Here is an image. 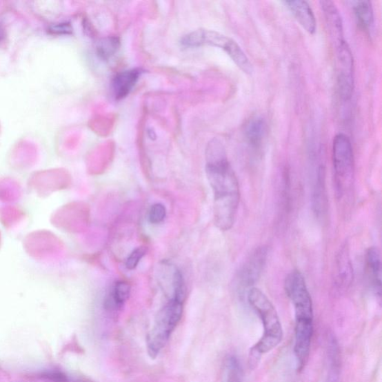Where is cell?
<instances>
[{"mask_svg":"<svg viewBox=\"0 0 382 382\" xmlns=\"http://www.w3.org/2000/svg\"><path fill=\"white\" fill-rule=\"evenodd\" d=\"M205 161L206 176L214 194V221L221 231H229L238 214L241 192L237 176L219 139L208 143Z\"/></svg>","mask_w":382,"mask_h":382,"instance_id":"1","label":"cell"},{"mask_svg":"<svg viewBox=\"0 0 382 382\" xmlns=\"http://www.w3.org/2000/svg\"><path fill=\"white\" fill-rule=\"evenodd\" d=\"M248 299L263 325L261 339L253 345L249 353V366L254 370L258 367L263 354L275 349L283 341V330L276 308L263 291L256 287L250 288Z\"/></svg>","mask_w":382,"mask_h":382,"instance_id":"2","label":"cell"},{"mask_svg":"<svg viewBox=\"0 0 382 382\" xmlns=\"http://www.w3.org/2000/svg\"><path fill=\"white\" fill-rule=\"evenodd\" d=\"M184 303L172 298L161 309L147 336V348L150 358L156 359L165 348L172 333L183 316Z\"/></svg>","mask_w":382,"mask_h":382,"instance_id":"3","label":"cell"},{"mask_svg":"<svg viewBox=\"0 0 382 382\" xmlns=\"http://www.w3.org/2000/svg\"><path fill=\"white\" fill-rule=\"evenodd\" d=\"M185 48H198L208 45L224 50L245 74H251V62L239 45L227 36L213 30H197L185 36L181 41Z\"/></svg>","mask_w":382,"mask_h":382,"instance_id":"4","label":"cell"},{"mask_svg":"<svg viewBox=\"0 0 382 382\" xmlns=\"http://www.w3.org/2000/svg\"><path fill=\"white\" fill-rule=\"evenodd\" d=\"M332 159L336 195L343 198L351 190L354 183V163L352 143L344 134L335 136Z\"/></svg>","mask_w":382,"mask_h":382,"instance_id":"5","label":"cell"},{"mask_svg":"<svg viewBox=\"0 0 382 382\" xmlns=\"http://www.w3.org/2000/svg\"><path fill=\"white\" fill-rule=\"evenodd\" d=\"M285 290L295 311V325H314L312 299L302 272L294 270L285 281Z\"/></svg>","mask_w":382,"mask_h":382,"instance_id":"6","label":"cell"},{"mask_svg":"<svg viewBox=\"0 0 382 382\" xmlns=\"http://www.w3.org/2000/svg\"><path fill=\"white\" fill-rule=\"evenodd\" d=\"M336 62L339 93L343 99L348 100L352 97L354 88L353 57L345 41L336 46Z\"/></svg>","mask_w":382,"mask_h":382,"instance_id":"7","label":"cell"},{"mask_svg":"<svg viewBox=\"0 0 382 382\" xmlns=\"http://www.w3.org/2000/svg\"><path fill=\"white\" fill-rule=\"evenodd\" d=\"M268 256L265 247L259 248L250 254L236 277L238 287L250 289L257 283L265 268Z\"/></svg>","mask_w":382,"mask_h":382,"instance_id":"8","label":"cell"},{"mask_svg":"<svg viewBox=\"0 0 382 382\" xmlns=\"http://www.w3.org/2000/svg\"><path fill=\"white\" fill-rule=\"evenodd\" d=\"M365 265L370 285L375 294L381 296V254L376 247L370 248L366 252Z\"/></svg>","mask_w":382,"mask_h":382,"instance_id":"9","label":"cell"},{"mask_svg":"<svg viewBox=\"0 0 382 382\" xmlns=\"http://www.w3.org/2000/svg\"><path fill=\"white\" fill-rule=\"evenodd\" d=\"M321 5L330 34L336 47L345 41L341 14L335 4L332 1H321Z\"/></svg>","mask_w":382,"mask_h":382,"instance_id":"10","label":"cell"},{"mask_svg":"<svg viewBox=\"0 0 382 382\" xmlns=\"http://www.w3.org/2000/svg\"><path fill=\"white\" fill-rule=\"evenodd\" d=\"M141 74L140 69H132L117 74L112 81V89L116 99H122L128 96Z\"/></svg>","mask_w":382,"mask_h":382,"instance_id":"11","label":"cell"},{"mask_svg":"<svg viewBox=\"0 0 382 382\" xmlns=\"http://www.w3.org/2000/svg\"><path fill=\"white\" fill-rule=\"evenodd\" d=\"M244 134L253 149H261L268 136V125L265 121L260 117L251 118L245 125Z\"/></svg>","mask_w":382,"mask_h":382,"instance_id":"12","label":"cell"},{"mask_svg":"<svg viewBox=\"0 0 382 382\" xmlns=\"http://www.w3.org/2000/svg\"><path fill=\"white\" fill-rule=\"evenodd\" d=\"M296 20L303 29L310 34L316 32V20L310 5L306 1H290L284 3Z\"/></svg>","mask_w":382,"mask_h":382,"instance_id":"13","label":"cell"},{"mask_svg":"<svg viewBox=\"0 0 382 382\" xmlns=\"http://www.w3.org/2000/svg\"><path fill=\"white\" fill-rule=\"evenodd\" d=\"M353 279V268L350 256L349 249L345 245L336 259V284L343 288H348L352 284Z\"/></svg>","mask_w":382,"mask_h":382,"instance_id":"14","label":"cell"},{"mask_svg":"<svg viewBox=\"0 0 382 382\" xmlns=\"http://www.w3.org/2000/svg\"><path fill=\"white\" fill-rule=\"evenodd\" d=\"M131 286L125 281H117L113 286L110 294L105 301V306L112 309H120L129 299Z\"/></svg>","mask_w":382,"mask_h":382,"instance_id":"15","label":"cell"},{"mask_svg":"<svg viewBox=\"0 0 382 382\" xmlns=\"http://www.w3.org/2000/svg\"><path fill=\"white\" fill-rule=\"evenodd\" d=\"M353 9L361 28L370 31L374 24V11H372L371 3L370 1L356 2Z\"/></svg>","mask_w":382,"mask_h":382,"instance_id":"16","label":"cell"},{"mask_svg":"<svg viewBox=\"0 0 382 382\" xmlns=\"http://www.w3.org/2000/svg\"><path fill=\"white\" fill-rule=\"evenodd\" d=\"M224 382H243V370L237 357L230 356L227 359Z\"/></svg>","mask_w":382,"mask_h":382,"instance_id":"17","label":"cell"},{"mask_svg":"<svg viewBox=\"0 0 382 382\" xmlns=\"http://www.w3.org/2000/svg\"><path fill=\"white\" fill-rule=\"evenodd\" d=\"M120 46V41L116 38H107L100 41L97 45V54L103 59L108 60L114 56Z\"/></svg>","mask_w":382,"mask_h":382,"instance_id":"18","label":"cell"},{"mask_svg":"<svg viewBox=\"0 0 382 382\" xmlns=\"http://www.w3.org/2000/svg\"><path fill=\"white\" fill-rule=\"evenodd\" d=\"M167 209L161 203H156L151 206L148 213V219L152 224H159L165 221Z\"/></svg>","mask_w":382,"mask_h":382,"instance_id":"19","label":"cell"},{"mask_svg":"<svg viewBox=\"0 0 382 382\" xmlns=\"http://www.w3.org/2000/svg\"><path fill=\"white\" fill-rule=\"evenodd\" d=\"M147 253V249L140 247L134 250L125 261V267L130 270H133L139 265L140 261Z\"/></svg>","mask_w":382,"mask_h":382,"instance_id":"20","label":"cell"},{"mask_svg":"<svg viewBox=\"0 0 382 382\" xmlns=\"http://www.w3.org/2000/svg\"><path fill=\"white\" fill-rule=\"evenodd\" d=\"M53 32L60 34H69L71 32L72 29L70 25L68 23H61L52 27Z\"/></svg>","mask_w":382,"mask_h":382,"instance_id":"21","label":"cell"},{"mask_svg":"<svg viewBox=\"0 0 382 382\" xmlns=\"http://www.w3.org/2000/svg\"><path fill=\"white\" fill-rule=\"evenodd\" d=\"M5 37V34L3 30L0 27V42H1Z\"/></svg>","mask_w":382,"mask_h":382,"instance_id":"22","label":"cell"},{"mask_svg":"<svg viewBox=\"0 0 382 382\" xmlns=\"http://www.w3.org/2000/svg\"><path fill=\"white\" fill-rule=\"evenodd\" d=\"M328 382H339V381H328Z\"/></svg>","mask_w":382,"mask_h":382,"instance_id":"23","label":"cell"}]
</instances>
